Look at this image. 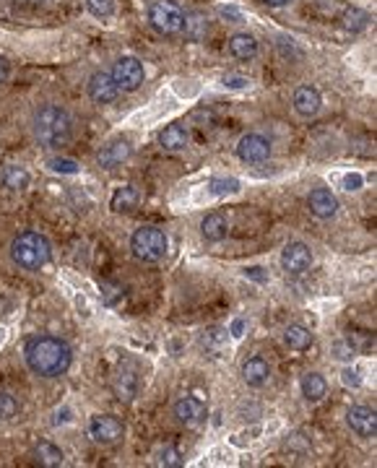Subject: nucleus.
Returning a JSON list of instances; mask_svg holds the SVG:
<instances>
[{"mask_svg":"<svg viewBox=\"0 0 377 468\" xmlns=\"http://www.w3.org/2000/svg\"><path fill=\"white\" fill-rule=\"evenodd\" d=\"M86 11L97 19H109L115 13V0H86Z\"/></svg>","mask_w":377,"mask_h":468,"instance_id":"obj_31","label":"nucleus"},{"mask_svg":"<svg viewBox=\"0 0 377 468\" xmlns=\"http://www.w3.org/2000/svg\"><path fill=\"white\" fill-rule=\"evenodd\" d=\"M32 6H50V3H55V0H29Z\"/></svg>","mask_w":377,"mask_h":468,"instance_id":"obj_43","label":"nucleus"},{"mask_svg":"<svg viewBox=\"0 0 377 468\" xmlns=\"http://www.w3.org/2000/svg\"><path fill=\"white\" fill-rule=\"evenodd\" d=\"M325 393H328V383H325L323 375H318V372L302 375V395H304V401H307V404H318V401H323Z\"/></svg>","mask_w":377,"mask_h":468,"instance_id":"obj_20","label":"nucleus"},{"mask_svg":"<svg viewBox=\"0 0 377 468\" xmlns=\"http://www.w3.org/2000/svg\"><path fill=\"white\" fill-rule=\"evenodd\" d=\"M26 364L34 375L39 377H60L68 372L71 367V346L63 339H55V336H37L26 343Z\"/></svg>","mask_w":377,"mask_h":468,"instance_id":"obj_1","label":"nucleus"},{"mask_svg":"<svg viewBox=\"0 0 377 468\" xmlns=\"http://www.w3.org/2000/svg\"><path fill=\"white\" fill-rule=\"evenodd\" d=\"M313 250L304 245V242H289V245L281 250V268L289 273V276H300L304 271H310L313 266Z\"/></svg>","mask_w":377,"mask_h":468,"instance_id":"obj_7","label":"nucleus"},{"mask_svg":"<svg viewBox=\"0 0 377 468\" xmlns=\"http://www.w3.org/2000/svg\"><path fill=\"white\" fill-rule=\"evenodd\" d=\"M149 21L159 34H183L185 13L167 0H156L149 8Z\"/></svg>","mask_w":377,"mask_h":468,"instance_id":"obj_5","label":"nucleus"},{"mask_svg":"<svg viewBox=\"0 0 377 468\" xmlns=\"http://www.w3.org/2000/svg\"><path fill=\"white\" fill-rule=\"evenodd\" d=\"M333 357L335 359H341V362H351L356 357V349L351 346V339L346 341V339H341V341H335L333 343Z\"/></svg>","mask_w":377,"mask_h":468,"instance_id":"obj_33","label":"nucleus"},{"mask_svg":"<svg viewBox=\"0 0 377 468\" xmlns=\"http://www.w3.org/2000/svg\"><path fill=\"white\" fill-rule=\"evenodd\" d=\"M242 330H245V320H232V325H229V333H232V339H239L242 336Z\"/></svg>","mask_w":377,"mask_h":468,"instance_id":"obj_40","label":"nucleus"},{"mask_svg":"<svg viewBox=\"0 0 377 468\" xmlns=\"http://www.w3.org/2000/svg\"><path fill=\"white\" fill-rule=\"evenodd\" d=\"M219 16L229 19L232 24H242V21H245V13L239 11L237 6H232V3H226V6H219Z\"/></svg>","mask_w":377,"mask_h":468,"instance_id":"obj_35","label":"nucleus"},{"mask_svg":"<svg viewBox=\"0 0 377 468\" xmlns=\"http://www.w3.org/2000/svg\"><path fill=\"white\" fill-rule=\"evenodd\" d=\"M208 190H211V195H219V198L235 195L239 190V180H235V177H214L208 182Z\"/></svg>","mask_w":377,"mask_h":468,"instance_id":"obj_27","label":"nucleus"},{"mask_svg":"<svg viewBox=\"0 0 377 468\" xmlns=\"http://www.w3.org/2000/svg\"><path fill=\"white\" fill-rule=\"evenodd\" d=\"M3 182H6V188H11V190H26L32 177H29V172L24 170V167L11 164V167H6V172H3Z\"/></svg>","mask_w":377,"mask_h":468,"instance_id":"obj_26","label":"nucleus"},{"mask_svg":"<svg viewBox=\"0 0 377 468\" xmlns=\"http://www.w3.org/2000/svg\"><path fill=\"white\" fill-rule=\"evenodd\" d=\"M122 424H120V419L109 414H97L91 416V422H89V435L94 437L97 442L102 445H112V442H118L120 437H122Z\"/></svg>","mask_w":377,"mask_h":468,"instance_id":"obj_10","label":"nucleus"},{"mask_svg":"<svg viewBox=\"0 0 377 468\" xmlns=\"http://www.w3.org/2000/svg\"><path fill=\"white\" fill-rule=\"evenodd\" d=\"M320 107H323V96H320V91H318L315 86H300V89L294 91V109H297L302 117L318 115Z\"/></svg>","mask_w":377,"mask_h":468,"instance_id":"obj_16","label":"nucleus"},{"mask_svg":"<svg viewBox=\"0 0 377 468\" xmlns=\"http://www.w3.org/2000/svg\"><path fill=\"white\" fill-rule=\"evenodd\" d=\"M16 414H19L16 398L8 393H0V422H8V419H13Z\"/></svg>","mask_w":377,"mask_h":468,"instance_id":"obj_32","label":"nucleus"},{"mask_svg":"<svg viewBox=\"0 0 377 468\" xmlns=\"http://www.w3.org/2000/svg\"><path fill=\"white\" fill-rule=\"evenodd\" d=\"M130 250H133V255L138 258V260H146V263H156V260H162L167 255V250H169V240H167V234L162 229H156V226H140L133 232L130 237Z\"/></svg>","mask_w":377,"mask_h":468,"instance_id":"obj_4","label":"nucleus"},{"mask_svg":"<svg viewBox=\"0 0 377 468\" xmlns=\"http://www.w3.org/2000/svg\"><path fill=\"white\" fill-rule=\"evenodd\" d=\"M341 21H344V29H349V32H362L369 24V16L365 11H359V8H349V11H344Z\"/></svg>","mask_w":377,"mask_h":468,"instance_id":"obj_28","label":"nucleus"},{"mask_svg":"<svg viewBox=\"0 0 377 468\" xmlns=\"http://www.w3.org/2000/svg\"><path fill=\"white\" fill-rule=\"evenodd\" d=\"M266 6H270V8H281V6H289L291 0H263Z\"/></svg>","mask_w":377,"mask_h":468,"instance_id":"obj_42","label":"nucleus"},{"mask_svg":"<svg viewBox=\"0 0 377 468\" xmlns=\"http://www.w3.org/2000/svg\"><path fill=\"white\" fill-rule=\"evenodd\" d=\"M120 94L118 84H115V78L112 73H104V71H97V73L89 78V96L97 102V105H109V102H115Z\"/></svg>","mask_w":377,"mask_h":468,"instance_id":"obj_12","label":"nucleus"},{"mask_svg":"<svg viewBox=\"0 0 377 468\" xmlns=\"http://www.w3.org/2000/svg\"><path fill=\"white\" fill-rule=\"evenodd\" d=\"M140 201V192L133 188V185H122L118 190L112 192V201H109V208L118 213H125V211H133Z\"/></svg>","mask_w":377,"mask_h":468,"instance_id":"obj_21","label":"nucleus"},{"mask_svg":"<svg viewBox=\"0 0 377 468\" xmlns=\"http://www.w3.org/2000/svg\"><path fill=\"white\" fill-rule=\"evenodd\" d=\"M47 170L55 172V174H78L81 172V164L75 159H65V156H55V159L47 161Z\"/></svg>","mask_w":377,"mask_h":468,"instance_id":"obj_30","label":"nucleus"},{"mask_svg":"<svg viewBox=\"0 0 377 468\" xmlns=\"http://www.w3.org/2000/svg\"><path fill=\"white\" fill-rule=\"evenodd\" d=\"M156 463H159V466H164V468H180L185 460H183V453H180L177 447L164 445L162 450L156 453Z\"/></svg>","mask_w":377,"mask_h":468,"instance_id":"obj_29","label":"nucleus"},{"mask_svg":"<svg viewBox=\"0 0 377 468\" xmlns=\"http://www.w3.org/2000/svg\"><path fill=\"white\" fill-rule=\"evenodd\" d=\"M341 185H344L346 192H356V190H362V185H365V177H362L359 172H349V174H344Z\"/></svg>","mask_w":377,"mask_h":468,"instance_id":"obj_34","label":"nucleus"},{"mask_svg":"<svg viewBox=\"0 0 377 468\" xmlns=\"http://www.w3.org/2000/svg\"><path fill=\"white\" fill-rule=\"evenodd\" d=\"M245 276L252 278V281H266V273H263V268H258V266L245 268Z\"/></svg>","mask_w":377,"mask_h":468,"instance_id":"obj_39","label":"nucleus"},{"mask_svg":"<svg viewBox=\"0 0 377 468\" xmlns=\"http://www.w3.org/2000/svg\"><path fill=\"white\" fill-rule=\"evenodd\" d=\"M34 138L44 149H60L73 141V117L60 105H44L34 112L32 120Z\"/></svg>","mask_w":377,"mask_h":468,"instance_id":"obj_2","label":"nucleus"},{"mask_svg":"<svg viewBox=\"0 0 377 468\" xmlns=\"http://www.w3.org/2000/svg\"><path fill=\"white\" fill-rule=\"evenodd\" d=\"M307 206H310V213L318 216V219H331L338 211V198L328 188H315L307 195Z\"/></svg>","mask_w":377,"mask_h":468,"instance_id":"obj_13","label":"nucleus"},{"mask_svg":"<svg viewBox=\"0 0 377 468\" xmlns=\"http://www.w3.org/2000/svg\"><path fill=\"white\" fill-rule=\"evenodd\" d=\"M65 422H71V408H63V411H55L53 424H65Z\"/></svg>","mask_w":377,"mask_h":468,"instance_id":"obj_41","label":"nucleus"},{"mask_svg":"<svg viewBox=\"0 0 377 468\" xmlns=\"http://www.w3.org/2000/svg\"><path fill=\"white\" fill-rule=\"evenodd\" d=\"M205 404L201 398H195V395H183L177 404H174V416H177V422L185 426H198L205 422Z\"/></svg>","mask_w":377,"mask_h":468,"instance_id":"obj_11","label":"nucleus"},{"mask_svg":"<svg viewBox=\"0 0 377 468\" xmlns=\"http://www.w3.org/2000/svg\"><path fill=\"white\" fill-rule=\"evenodd\" d=\"M341 383H344L346 388H359V385H362V375L356 372L354 367H346L344 372H341Z\"/></svg>","mask_w":377,"mask_h":468,"instance_id":"obj_36","label":"nucleus"},{"mask_svg":"<svg viewBox=\"0 0 377 468\" xmlns=\"http://www.w3.org/2000/svg\"><path fill=\"white\" fill-rule=\"evenodd\" d=\"M270 377V367L266 359H260V357H252L248 362L242 364V380L250 385V388H263V385L268 383Z\"/></svg>","mask_w":377,"mask_h":468,"instance_id":"obj_17","label":"nucleus"},{"mask_svg":"<svg viewBox=\"0 0 377 468\" xmlns=\"http://www.w3.org/2000/svg\"><path fill=\"white\" fill-rule=\"evenodd\" d=\"M229 53L237 60H252L258 55V39L248 32H239L229 39Z\"/></svg>","mask_w":377,"mask_h":468,"instance_id":"obj_19","label":"nucleus"},{"mask_svg":"<svg viewBox=\"0 0 377 468\" xmlns=\"http://www.w3.org/2000/svg\"><path fill=\"white\" fill-rule=\"evenodd\" d=\"M346 424L351 426V432L365 440H372L377 435V414L369 406H351L346 411Z\"/></svg>","mask_w":377,"mask_h":468,"instance_id":"obj_9","label":"nucleus"},{"mask_svg":"<svg viewBox=\"0 0 377 468\" xmlns=\"http://www.w3.org/2000/svg\"><path fill=\"white\" fill-rule=\"evenodd\" d=\"M187 141H190V133L180 123H172L159 133V146L164 151H183L187 146Z\"/></svg>","mask_w":377,"mask_h":468,"instance_id":"obj_18","label":"nucleus"},{"mask_svg":"<svg viewBox=\"0 0 377 468\" xmlns=\"http://www.w3.org/2000/svg\"><path fill=\"white\" fill-rule=\"evenodd\" d=\"M8 78H11V63H8V60L0 55V84H6Z\"/></svg>","mask_w":377,"mask_h":468,"instance_id":"obj_38","label":"nucleus"},{"mask_svg":"<svg viewBox=\"0 0 377 468\" xmlns=\"http://www.w3.org/2000/svg\"><path fill=\"white\" fill-rule=\"evenodd\" d=\"M237 156L245 164H260L270 156V141L263 138L260 133H248L237 143Z\"/></svg>","mask_w":377,"mask_h":468,"instance_id":"obj_8","label":"nucleus"},{"mask_svg":"<svg viewBox=\"0 0 377 468\" xmlns=\"http://www.w3.org/2000/svg\"><path fill=\"white\" fill-rule=\"evenodd\" d=\"M112 390L120 401H133L140 390V377L133 367H120L115 380H112Z\"/></svg>","mask_w":377,"mask_h":468,"instance_id":"obj_15","label":"nucleus"},{"mask_svg":"<svg viewBox=\"0 0 377 468\" xmlns=\"http://www.w3.org/2000/svg\"><path fill=\"white\" fill-rule=\"evenodd\" d=\"M205 32H208V24H205V16H201V13H185V24H183V34L187 37V39H193V42H198V39H203Z\"/></svg>","mask_w":377,"mask_h":468,"instance_id":"obj_25","label":"nucleus"},{"mask_svg":"<svg viewBox=\"0 0 377 468\" xmlns=\"http://www.w3.org/2000/svg\"><path fill=\"white\" fill-rule=\"evenodd\" d=\"M221 84L226 86V89H248L250 81L245 78V75H235V73H229L221 78Z\"/></svg>","mask_w":377,"mask_h":468,"instance_id":"obj_37","label":"nucleus"},{"mask_svg":"<svg viewBox=\"0 0 377 468\" xmlns=\"http://www.w3.org/2000/svg\"><path fill=\"white\" fill-rule=\"evenodd\" d=\"M130 154H133V149H130L128 141H109L104 149L97 154V164L102 167V170H115V167H120L122 161L130 159Z\"/></svg>","mask_w":377,"mask_h":468,"instance_id":"obj_14","label":"nucleus"},{"mask_svg":"<svg viewBox=\"0 0 377 468\" xmlns=\"http://www.w3.org/2000/svg\"><path fill=\"white\" fill-rule=\"evenodd\" d=\"M112 78H115L120 91H138L143 78H146V71H143L138 57L125 55V57H120L118 63H115V68H112Z\"/></svg>","mask_w":377,"mask_h":468,"instance_id":"obj_6","label":"nucleus"},{"mask_svg":"<svg viewBox=\"0 0 377 468\" xmlns=\"http://www.w3.org/2000/svg\"><path fill=\"white\" fill-rule=\"evenodd\" d=\"M53 247L39 232H21L11 242V260L24 271H39L50 263Z\"/></svg>","mask_w":377,"mask_h":468,"instance_id":"obj_3","label":"nucleus"},{"mask_svg":"<svg viewBox=\"0 0 377 468\" xmlns=\"http://www.w3.org/2000/svg\"><path fill=\"white\" fill-rule=\"evenodd\" d=\"M229 232V224L221 213H208L203 222H201V234H203L208 242H221Z\"/></svg>","mask_w":377,"mask_h":468,"instance_id":"obj_22","label":"nucleus"},{"mask_svg":"<svg viewBox=\"0 0 377 468\" xmlns=\"http://www.w3.org/2000/svg\"><path fill=\"white\" fill-rule=\"evenodd\" d=\"M34 460L39 463V466H47V468H55V466H63V450L53 442H39V445L34 447Z\"/></svg>","mask_w":377,"mask_h":468,"instance_id":"obj_23","label":"nucleus"},{"mask_svg":"<svg viewBox=\"0 0 377 468\" xmlns=\"http://www.w3.org/2000/svg\"><path fill=\"white\" fill-rule=\"evenodd\" d=\"M284 343L294 351H304L313 346V333L304 325H289V328L284 330Z\"/></svg>","mask_w":377,"mask_h":468,"instance_id":"obj_24","label":"nucleus"}]
</instances>
